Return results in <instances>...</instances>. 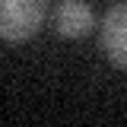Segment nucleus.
I'll return each instance as SVG.
<instances>
[{
  "label": "nucleus",
  "mask_w": 127,
  "mask_h": 127,
  "mask_svg": "<svg viewBox=\"0 0 127 127\" xmlns=\"http://www.w3.org/2000/svg\"><path fill=\"white\" fill-rule=\"evenodd\" d=\"M45 0H0V35L6 41H29L45 22Z\"/></svg>",
  "instance_id": "1"
},
{
  "label": "nucleus",
  "mask_w": 127,
  "mask_h": 127,
  "mask_svg": "<svg viewBox=\"0 0 127 127\" xmlns=\"http://www.w3.org/2000/svg\"><path fill=\"white\" fill-rule=\"evenodd\" d=\"M98 38H102V51L114 67H124L127 70V3H114L105 19H102V29H98Z\"/></svg>",
  "instance_id": "2"
},
{
  "label": "nucleus",
  "mask_w": 127,
  "mask_h": 127,
  "mask_svg": "<svg viewBox=\"0 0 127 127\" xmlns=\"http://www.w3.org/2000/svg\"><path fill=\"white\" fill-rule=\"evenodd\" d=\"M92 10L83 0H61L54 10V29L61 32L64 38H83L92 29Z\"/></svg>",
  "instance_id": "3"
}]
</instances>
